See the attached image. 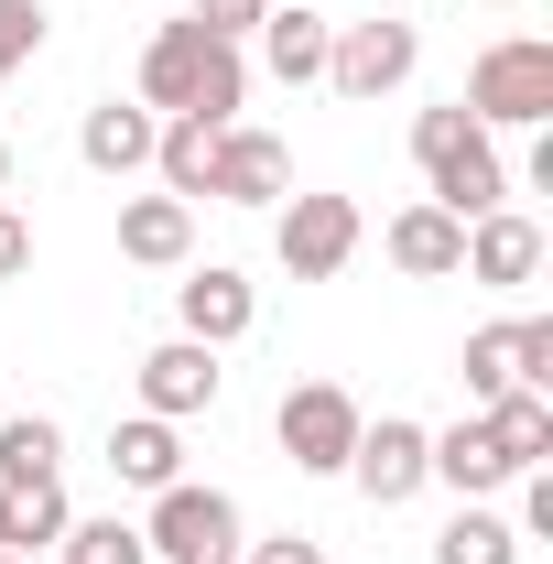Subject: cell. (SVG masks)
<instances>
[{
  "label": "cell",
  "instance_id": "1",
  "mask_svg": "<svg viewBox=\"0 0 553 564\" xmlns=\"http://www.w3.org/2000/svg\"><path fill=\"white\" fill-rule=\"evenodd\" d=\"M239 98H250L239 44H217L196 22H163V33L141 44V109H152V120H217V131H228Z\"/></svg>",
  "mask_w": 553,
  "mask_h": 564
},
{
  "label": "cell",
  "instance_id": "2",
  "mask_svg": "<svg viewBox=\"0 0 553 564\" xmlns=\"http://www.w3.org/2000/svg\"><path fill=\"white\" fill-rule=\"evenodd\" d=\"M413 163H423V185H434L445 217L510 207V163H499V141H488L467 109H423V120H413Z\"/></svg>",
  "mask_w": 553,
  "mask_h": 564
},
{
  "label": "cell",
  "instance_id": "3",
  "mask_svg": "<svg viewBox=\"0 0 553 564\" xmlns=\"http://www.w3.org/2000/svg\"><path fill=\"white\" fill-rule=\"evenodd\" d=\"M478 131H553V44L543 33H499L478 66H467V98H456Z\"/></svg>",
  "mask_w": 553,
  "mask_h": 564
},
{
  "label": "cell",
  "instance_id": "4",
  "mask_svg": "<svg viewBox=\"0 0 553 564\" xmlns=\"http://www.w3.org/2000/svg\"><path fill=\"white\" fill-rule=\"evenodd\" d=\"M141 543H152V564H239L250 521H239V499H228V489H196V478H174V489H152V521H141Z\"/></svg>",
  "mask_w": 553,
  "mask_h": 564
},
{
  "label": "cell",
  "instance_id": "5",
  "mask_svg": "<svg viewBox=\"0 0 553 564\" xmlns=\"http://www.w3.org/2000/svg\"><path fill=\"white\" fill-rule=\"evenodd\" d=\"M358 239H369L358 196H282L272 207V250H282L293 282H337L347 261H358Z\"/></svg>",
  "mask_w": 553,
  "mask_h": 564
},
{
  "label": "cell",
  "instance_id": "6",
  "mask_svg": "<svg viewBox=\"0 0 553 564\" xmlns=\"http://www.w3.org/2000/svg\"><path fill=\"white\" fill-rule=\"evenodd\" d=\"M413 66H423V33H413V22H391V11H380V22H337V33H326V87L358 98V109H369V98H391Z\"/></svg>",
  "mask_w": 553,
  "mask_h": 564
},
{
  "label": "cell",
  "instance_id": "7",
  "mask_svg": "<svg viewBox=\"0 0 553 564\" xmlns=\"http://www.w3.org/2000/svg\"><path fill=\"white\" fill-rule=\"evenodd\" d=\"M358 402H347L337 380H293L282 391V413H272V434H282V456L304 467V478H347V445H358Z\"/></svg>",
  "mask_w": 553,
  "mask_h": 564
},
{
  "label": "cell",
  "instance_id": "8",
  "mask_svg": "<svg viewBox=\"0 0 553 564\" xmlns=\"http://www.w3.org/2000/svg\"><path fill=\"white\" fill-rule=\"evenodd\" d=\"M467 402H499V391H553V315H521V326H478L467 337Z\"/></svg>",
  "mask_w": 553,
  "mask_h": 564
},
{
  "label": "cell",
  "instance_id": "9",
  "mask_svg": "<svg viewBox=\"0 0 553 564\" xmlns=\"http://www.w3.org/2000/svg\"><path fill=\"white\" fill-rule=\"evenodd\" d=\"M347 478H358V499H369V510H402V499L423 489V423H402V413L358 423V445H347Z\"/></svg>",
  "mask_w": 553,
  "mask_h": 564
},
{
  "label": "cell",
  "instance_id": "10",
  "mask_svg": "<svg viewBox=\"0 0 553 564\" xmlns=\"http://www.w3.org/2000/svg\"><path fill=\"white\" fill-rule=\"evenodd\" d=\"M207 196L217 207H282L293 196V152H282L272 131H217V174H207Z\"/></svg>",
  "mask_w": 553,
  "mask_h": 564
},
{
  "label": "cell",
  "instance_id": "11",
  "mask_svg": "<svg viewBox=\"0 0 553 564\" xmlns=\"http://www.w3.org/2000/svg\"><path fill=\"white\" fill-rule=\"evenodd\" d=\"M174 315H185V337H196V348H239V337L261 326V293L228 272V261H207V272L174 282Z\"/></svg>",
  "mask_w": 553,
  "mask_h": 564
},
{
  "label": "cell",
  "instance_id": "12",
  "mask_svg": "<svg viewBox=\"0 0 553 564\" xmlns=\"http://www.w3.org/2000/svg\"><path fill=\"white\" fill-rule=\"evenodd\" d=\"M217 348H196V337H163V348L141 358V413H163V423H185V413H207L217 402Z\"/></svg>",
  "mask_w": 553,
  "mask_h": 564
},
{
  "label": "cell",
  "instance_id": "13",
  "mask_svg": "<svg viewBox=\"0 0 553 564\" xmlns=\"http://www.w3.org/2000/svg\"><path fill=\"white\" fill-rule=\"evenodd\" d=\"M423 478H445L456 499H488V489H510L521 467H510V456H499V434L467 413V423H445V434H423Z\"/></svg>",
  "mask_w": 553,
  "mask_h": 564
},
{
  "label": "cell",
  "instance_id": "14",
  "mask_svg": "<svg viewBox=\"0 0 553 564\" xmlns=\"http://www.w3.org/2000/svg\"><path fill=\"white\" fill-rule=\"evenodd\" d=\"M380 250H391V272L445 282V272H467V217H445L434 196H423V207H402L391 228H380Z\"/></svg>",
  "mask_w": 553,
  "mask_h": 564
},
{
  "label": "cell",
  "instance_id": "15",
  "mask_svg": "<svg viewBox=\"0 0 553 564\" xmlns=\"http://www.w3.org/2000/svg\"><path fill=\"white\" fill-rule=\"evenodd\" d=\"M532 272H543V228H532V217H510V207L467 217V282H488V293H521Z\"/></svg>",
  "mask_w": 553,
  "mask_h": 564
},
{
  "label": "cell",
  "instance_id": "16",
  "mask_svg": "<svg viewBox=\"0 0 553 564\" xmlns=\"http://www.w3.org/2000/svg\"><path fill=\"white\" fill-rule=\"evenodd\" d=\"M152 141H163V120H152L141 98H98V109L76 120V152H87V174H141V163H152Z\"/></svg>",
  "mask_w": 553,
  "mask_h": 564
},
{
  "label": "cell",
  "instance_id": "17",
  "mask_svg": "<svg viewBox=\"0 0 553 564\" xmlns=\"http://www.w3.org/2000/svg\"><path fill=\"white\" fill-rule=\"evenodd\" d=\"M185 250H196V207H185V196H131V207H120V261L185 272Z\"/></svg>",
  "mask_w": 553,
  "mask_h": 564
},
{
  "label": "cell",
  "instance_id": "18",
  "mask_svg": "<svg viewBox=\"0 0 553 564\" xmlns=\"http://www.w3.org/2000/svg\"><path fill=\"white\" fill-rule=\"evenodd\" d=\"M326 33H337V22H326L315 0H272V11H261V55H272L282 87H315V76H326Z\"/></svg>",
  "mask_w": 553,
  "mask_h": 564
},
{
  "label": "cell",
  "instance_id": "19",
  "mask_svg": "<svg viewBox=\"0 0 553 564\" xmlns=\"http://www.w3.org/2000/svg\"><path fill=\"white\" fill-rule=\"evenodd\" d=\"M109 478H120V489H174V478H185V445H174V423H163V413L109 423Z\"/></svg>",
  "mask_w": 553,
  "mask_h": 564
},
{
  "label": "cell",
  "instance_id": "20",
  "mask_svg": "<svg viewBox=\"0 0 553 564\" xmlns=\"http://www.w3.org/2000/svg\"><path fill=\"white\" fill-rule=\"evenodd\" d=\"M66 478H33V489H0V554H55V543H66Z\"/></svg>",
  "mask_w": 553,
  "mask_h": 564
},
{
  "label": "cell",
  "instance_id": "21",
  "mask_svg": "<svg viewBox=\"0 0 553 564\" xmlns=\"http://www.w3.org/2000/svg\"><path fill=\"white\" fill-rule=\"evenodd\" d=\"M478 423L499 434V456H510V467H553V391H499Z\"/></svg>",
  "mask_w": 553,
  "mask_h": 564
},
{
  "label": "cell",
  "instance_id": "22",
  "mask_svg": "<svg viewBox=\"0 0 553 564\" xmlns=\"http://www.w3.org/2000/svg\"><path fill=\"white\" fill-rule=\"evenodd\" d=\"M152 174H163V196H207V174H217V120H163V141H152Z\"/></svg>",
  "mask_w": 553,
  "mask_h": 564
},
{
  "label": "cell",
  "instance_id": "23",
  "mask_svg": "<svg viewBox=\"0 0 553 564\" xmlns=\"http://www.w3.org/2000/svg\"><path fill=\"white\" fill-rule=\"evenodd\" d=\"M434 564H521V532L488 499H456V521L434 532Z\"/></svg>",
  "mask_w": 553,
  "mask_h": 564
},
{
  "label": "cell",
  "instance_id": "24",
  "mask_svg": "<svg viewBox=\"0 0 553 564\" xmlns=\"http://www.w3.org/2000/svg\"><path fill=\"white\" fill-rule=\"evenodd\" d=\"M55 467H66V434H55L44 413L0 423V489H33V478H55Z\"/></svg>",
  "mask_w": 553,
  "mask_h": 564
},
{
  "label": "cell",
  "instance_id": "25",
  "mask_svg": "<svg viewBox=\"0 0 553 564\" xmlns=\"http://www.w3.org/2000/svg\"><path fill=\"white\" fill-rule=\"evenodd\" d=\"M66 564H152V543H141V521H66V543H55Z\"/></svg>",
  "mask_w": 553,
  "mask_h": 564
},
{
  "label": "cell",
  "instance_id": "26",
  "mask_svg": "<svg viewBox=\"0 0 553 564\" xmlns=\"http://www.w3.org/2000/svg\"><path fill=\"white\" fill-rule=\"evenodd\" d=\"M44 55V0H0V76Z\"/></svg>",
  "mask_w": 553,
  "mask_h": 564
},
{
  "label": "cell",
  "instance_id": "27",
  "mask_svg": "<svg viewBox=\"0 0 553 564\" xmlns=\"http://www.w3.org/2000/svg\"><path fill=\"white\" fill-rule=\"evenodd\" d=\"M261 11H272V0H185V22H196V33H217V44L261 33Z\"/></svg>",
  "mask_w": 553,
  "mask_h": 564
},
{
  "label": "cell",
  "instance_id": "28",
  "mask_svg": "<svg viewBox=\"0 0 553 564\" xmlns=\"http://www.w3.org/2000/svg\"><path fill=\"white\" fill-rule=\"evenodd\" d=\"M239 564H326L315 532H272V543H239Z\"/></svg>",
  "mask_w": 553,
  "mask_h": 564
},
{
  "label": "cell",
  "instance_id": "29",
  "mask_svg": "<svg viewBox=\"0 0 553 564\" xmlns=\"http://www.w3.org/2000/svg\"><path fill=\"white\" fill-rule=\"evenodd\" d=\"M11 272H33V228H22L11 196H0V282H11Z\"/></svg>",
  "mask_w": 553,
  "mask_h": 564
},
{
  "label": "cell",
  "instance_id": "30",
  "mask_svg": "<svg viewBox=\"0 0 553 564\" xmlns=\"http://www.w3.org/2000/svg\"><path fill=\"white\" fill-rule=\"evenodd\" d=\"M0 196H11V141H0Z\"/></svg>",
  "mask_w": 553,
  "mask_h": 564
},
{
  "label": "cell",
  "instance_id": "31",
  "mask_svg": "<svg viewBox=\"0 0 553 564\" xmlns=\"http://www.w3.org/2000/svg\"><path fill=\"white\" fill-rule=\"evenodd\" d=\"M0 564H22V554H0Z\"/></svg>",
  "mask_w": 553,
  "mask_h": 564
},
{
  "label": "cell",
  "instance_id": "32",
  "mask_svg": "<svg viewBox=\"0 0 553 564\" xmlns=\"http://www.w3.org/2000/svg\"><path fill=\"white\" fill-rule=\"evenodd\" d=\"M499 11H510V0H499Z\"/></svg>",
  "mask_w": 553,
  "mask_h": 564
}]
</instances>
